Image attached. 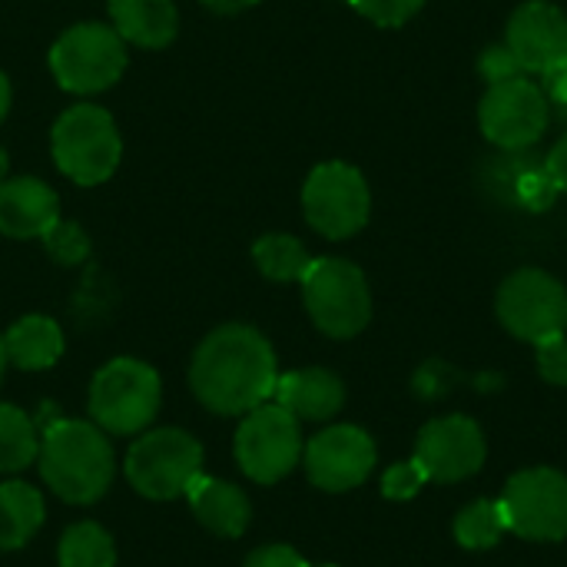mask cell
<instances>
[{"instance_id": "1", "label": "cell", "mask_w": 567, "mask_h": 567, "mask_svg": "<svg viewBox=\"0 0 567 567\" xmlns=\"http://www.w3.org/2000/svg\"><path fill=\"white\" fill-rule=\"evenodd\" d=\"M276 382L279 365L269 339L239 322L213 329L189 362L193 395L216 415H246L259 409L272 399Z\"/></svg>"}, {"instance_id": "2", "label": "cell", "mask_w": 567, "mask_h": 567, "mask_svg": "<svg viewBox=\"0 0 567 567\" xmlns=\"http://www.w3.org/2000/svg\"><path fill=\"white\" fill-rule=\"evenodd\" d=\"M37 465L47 488L66 505L100 502L116 478V455L106 432L80 419H60L43 429Z\"/></svg>"}, {"instance_id": "3", "label": "cell", "mask_w": 567, "mask_h": 567, "mask_svg": "<svg viewBox=\"0 0 567 567\" xmlns=\"http://www.w3.org/2000/svg\"><path fill=\"white\" fill-rule=\"evenodd\" d=\"M163 402L159 372L140 359H113L90 382V419L106 435H140Z\"/></svg>"}, {"instance_id": "4", "label": "cell", "mask_w": 567, "mask_h": 567, "mask_svg": "<svg viewBox=\"0 0 567 567\" xmlns=\"http://www.w3.org/2000/svg\"><path fill=\"white\" fill-rule=\"evenodd\" d=\"M123 475L150 502H173L203 475V445L183 429H150L130 445Z\"/></svg>"}, {"instance_id": "5", "label": "cell", "mask_w": 567, "mask_h": 567, "mask_svg": "<svg viewBox=\"0 0 567 567\" xmlns=\"http://www.w3.org/2000/svg\"><path fill=\"white\" fill-rule=\"evenodd\" d=\"M53 159L63 176H70L80 186H96L113 176L120 166V133L113 116L103 106L80 103L70 106L56 123H53Z\"/></svg>"}, {"instance_id": "6", "label": "cell", "mask_w": 567, "mask_h": 567, "mask_svg": "<svg viewBox=\"0 0 567 567\" xmlns=\"http://www.w3.org/2000/svg\"><path fill=\"white\" fill-rule=\"evenodd\" d=\"M309 319L329 339H352L372 319V292L359 266L349 259H312L302 279Z\"/></svg>"}, {"instance_id": "7", "label": "cell", "mask_w": 567, "mask_h": 567, "mask_svg": "<svg viewBox=\"0 0 567 567\" xmlns=\"http://www.w3.org/2000/svg\"><path fill=\"white\" fill-rule=\"evenodd\" d=\"M302 429L292 412L279 402H262L259 409L246 412L236 432V462L246 478L256 485H276L302 462Z\"/></svg>"}, {"instance_id": "8", "label": "cell", "mask_w": 567, "mask_h": 567, "mask_svg": "<svg viewBox=\"0 0 567 567\" xmlns=\"http://www.w3.org/2000/svg\"><path fill=\"white\" fill-rule=\"evenodd\" d=\"M50 70L70 93H100L126 70V43L106 23H76L50 50Z\"/></svg>"}, {"instance_id": "9", "label": "cell", "mask_w": 567, "mask_h": 567, "mask_svg": "<svg viewBox=\"0 0 567 567\" xmlns=\"http://www.w3.org/2000/svg\"><path fill=\"white\" fill-rule=\"evenodd\" d=\"M508 532L525 542H565L567 538V475L558 468H525L508 478L502 492Z\"/></svg>"}, {"instance_id": "10", "label": "cell", "mask_w": 567, "mask_h": 567, "mask_svg": "<svg viewBox=\"0 0 567 567\" xmlns=\"http://www.w3.org/2000/svg\"><path fill=\"white\" fill-rule=\"evenodd\" d=\"M498 319L522 342H545L567 332V289L545 269H518L498 289Z\"/></svg>"}, {"instance_id": "11", "label": "cell", "mask_w": 567, "mask_h": 567, "mask_svg": "<svg viewBox=\"0 0 567 567\" xmlns=\"http://www.w3.org/2000/svg\"><path fill=\"white\" fill-rule=\"evenodd\" d=\"M302 209L326 239H349L369 223L372 196L365 176L349 163H322L302 186Z\"/></svg>"}, {"instance_id": "12", "label": "cell", "mask_w": 567, "mask_h": 567, "mask_svg": "<svg viewBox=\"0 0 567 567\" xmlns=\"http://www.w3.org/2000/svg\"><path fill=\"white\" fill-rule=\"evenodd\" d=\"M482 133L505 150H522L542 140L548 126V100L538 83L525 73L512 80L488 83V93L478 106Z\"/></svg>"}, {"instance_id": "13", "label": "cell", "mask_w": 567, "mask_h": 567, "mask_svg": "<svg viewBox=\"0 0 567 567\" xmlns=\"http://www.w3.org/2000/svg\"><path fill=\"white\" fill-rule=\"evenodd\" d=\"M302 465L309 482L319 492H352L359 488L375 468V442L359 425H332L322 429L302 449Z\"/></svg>"}, {"instance_id": "14", "label": "cell", "mask_w": 567, "mask_h": 567, "mask_svg": "<svg viewBox=\"0 0 567 567\" xmlns=\"http://www.w3.org/2000/svg\"><path fill=\"white\" fill-rule=\"evenodd\" d=\"M488 455L485 432L475 419L465 415H445L432 419L415 442V462L429 475V482L455 485L482 472Z\"/></svg>"}, {"instance_id": "15", "label": "cell", "mask_w": 567, "mask_h": 567, "mask_svg": "<svg viewBox=\"0 0 567 567\" xmlns=\"http://www.w3.org/2000/svg\"><path fill=\"white\" fill-rule=\"evenodd\" d=\"M508 53L522 73L561 76L567 73V17L561 7L548 0L522 3L508 20L505 37Z\"/></svg>"}, {"instance_id": "16", "label": "cell", "mask_w": 567, "mask_h": 567, "mask_svg": "<svg viewBox=\"0 0 567 567\" xmlns=\"http://www.w3.org/2000/svg\"><path fill=\"white\" fill-rule=\"evenodd\" d=\"M60 219L56 193L33 179H3L0 183V233L10 239H40Z\"/></svg>"}, {"instance_id": "17", "label": "cell", "mask_w": 567, "mask_h": 567, "mask_svg": "<svg viewBox=\"0 0 567 567\" xmlns=\"http://www.w3.org/2000/svg\"><path fill=\"white\" fill-rule=\"evenodd\" d=\"M186 502L196 515V522L213 532L216 538H243L249 522H252V502L249 495L233 485V482H223V478H209V475H199L189 492H186Z\"/></svg>"}, {"instance_id": "18", "label": "cell", "mask_w": 567, "mask_h": 567, "mask_svg": "<svg viewBox=\"0 0 567 567\" xmlns=\"http://www.w3.org/2000/svg\"><path fill=\"white\" fill-rule=\"evenodd\" d=\"M272 395L299 422H329L346 405V385L329 369H299V372L279 375Z\"/></svg>"}, {"instance_id": "19", "label": "cell", "mask_w": 567, "mask_h": 567, "mask_svg": "<svg viewBox=\"0 0 567 567\" xmlns=\"http://www.w3.org/2000/svg\"><path fill=\"white\" fill-rule=\"evenodd\" d=\"M110 17L123 40L150 50L173 43L179 27L173 0H110Z\"/></svg>"}, {"instance_id": "20", "label": "cell", "mask_w": 567, "mask_h": 567, "mask_svg": "<svg viewBox=\"0 0 567 567\" xmlns=\"http://www.w3.org/2000/svg\"><path fill=\"white\" fill-rule=\"evenodd\" d=\"M7 362L23 372H43L60 362L63 355V332L47 316H27L17 319L3 336Z\"/></svg>"}, {"instance_id": "21", "label": "cell", "mask_w": 567, "mask_h": 567, "mask_svg": "<svg viewBox=\"0 0 567 567\" xmlns=\"http://www.w3.org/2000/svg\"><path fill=\"white\" fill-rule=\"evenodd\" d=\"M43 495L27 482H0V551L27 548L43 528Z\"/></svg>"}, {"instance_id": "22", "label": "cell", "mask_w": 567, "mask_h": 567, "mask_svg": "<svg viewBox=\"0 0 567 567\" xmlns=\"http://www.w3.org/2000/svg\"><path fill=\"white\" fill-rule=\"evenodd\" d=\"M40 455V432L33 419L10 405L0 402V475H20L30 468Z\"/></svg>"}, {"instance_id": "23", "label": "cell", "mask_w": 567, "mask_h": 567, "mask_svg": "<svg viewBox=\"0 0 567 567\" xmlns=\"http://www.w3.org/2000/svg\"><path fill=\"white\" fill-rule=\"evenodd\" d=\"M60 567H116V545L110 532L96 522H76L60 535L56 545Z\"/></svg>"}, {"instance_id": "24", "label": "cell", "mask_w": 567, "mask_h": 567, "mask_svg": "<svg viewBox=\"0 0 567 567\" xmlns=\"http://www.w3.org/2000/svg\"><path fill=\"white\" fill-rule=\"evenodd\" d=\"M252 259L259 266V272L272 282H302L309 266H312V256L309 249L286 236V233H272V236H262L256 246H252Z\"/></svg>"}, {"instance_id": "25", "label": "cell", "mask_w": 567, "mask_h": 567, "mask_svg": "<svg viewBox=\"0 0 567 567\" xmlns=\"http://www.w3.org/2000/svg\"><path fill=\"white\" fill-rule=\"evenodd\" d=\"M508 535V518L502 502H472L455 518V542L468 551H488Z\"/></svg>"}, {"instance_id": "26", "label": "cell", "mask_w": 567, "mask_h": 567, "mask_svg": "<svg viewBox=\"0 0 567 567\" xmlns=\"http://www.w3.org/2000/svg\"><path fill=\"white\" fill-rule=\"evenodd\" d=\"M40 239H43L47 252H50L56 262H63V266H76V262H83V259L90 256V239H86V233H83L80 226H73V223L56 219Z\"/></svg>"}, {"instance_id": "27", "label": "cell", "mask_w": 567, "mask_h": 567, "mask_svg": "<svg viewBox=\"0 0 567 567\" xmlns=\"http://www.w3.org/2000/svg\"><path fill=\"white\" fill-rule=\"evenodd\" d=\"M425 482H429V475L422 472V465L415 458L412 462H399V465H392L382 475V495L392 498V502H409V498H415L425 488Z\"/></svg>"}, {"instance_id": "28", "label": "cell", "mask_w": 567, "mask_h": 567, "mask_svg": "<svg viewBox=\"0 0 567 567\" xmlns=\"http://www.w3.org/2000/svg\"><path fill=\"white\" fill-rule=\"evenodd\" d=\"M349 3L379 27H402L422 10L425 0H349Z\"/></svg>"}, {"instance_id": "29", "label": "cell", "mask_w": 567, "mask_h": 567, "mask_svg": "<svg viewBox=\"0 0 567 567\" xmlns=\"http://www.w3.org/2000/svg\"><path fill=\"white\" fill-rule=\"evenodd\" d=\"M535 349H538V375L551 385H567V332L538 342Z\"/></svg>"}, {"instance_id": "30", "label": "cell", "mask_w": 567, "mask_h": 567, "mask_svg": "<svg viewBox=\"0 0 567 567\" xmlns=\"http://www.w3.org/2000/svg\"><path fill=\"white\" fill-rule=\"evenodd\" d=\"M243 567H309V561L289 545H262L246 558Z\"/></svg>"}, {"instance_id": "31", "label": "cell", "mask_w": 567, "mask_h": 567, "mask_svg": "<svg viewBox=\"0 0 567 567\" xmlns=\"http://www.w3.org/2000/svg\"><path fill=\"white\" fill-rule=\"evenodd\" d=\"M482 73L488 83H498V80H512V76H522L515 56L508 53V47H488L485 56H482Z\"/></svg>"}, {"instance_id": "32", "label": "cell", "mask_w": 567, "mask_h": 567, "mask_svg": "<svg viewBox=\"0 0 567 567\" xmlns=\"http://www.w3.org/2000/svg\"><path fill=\"white\" fill-rule=\"evenodd\" d=\"M548 176H551V183H555L558 189H565L567 193V136H561V140L555 143V150L548 153Z\"/></svg>"}, {"instance_id": "33", "label": "cell", "mask_w": 567, "mask_h": 567, "mask_svg": "<svg viewBox=\"0 0 567 567\" xmlns=\"http://www.w3.org/2000/svg\"><path fill=\"white\" fill-rule=\"evenodd\" d=\"M209 10H216V13H239V10H246V7H252L256 0H203Z\"/></svg>"}, {"instance_id": "34", "label": "cell", "mask_w": 567, "mask_h": 567, "mask_svg": "<svg viewBox=\"0 0 567 567\" xmlns=\"http://www.w3.org/2000/svg\"><path fill=\"white\" fill-rule=\"evenodd\" d=\"M7 110H10V80L0 70V120L7 116Z\"/></svg>"}, {"instance_id": "35", "label": "cell", "mask_w": 567, "mask_h": 567, "mask_svg": "<svg viewBox=\"0 0 567 567\" xmlns=\"http://www.w3.org/2000/svg\"><path fill=\"white\" fill-rule=\"evenodd\" d=\"M3 372H7V349H3V336H0V382H3Z\"/></svg>"}, {"instance_id": "36", "label": "cell", "mask_w": 567, "mask_h": 567, "mask_svg": "<svg viewBox=\"0 0 567 567\" xmlns=\"http://www.w3.org/2000/svg\"><path fill=\"white\" fill-rule=\"evenodd\" d=\"M3 176H7V153H3V146H0V183H3Z\"/></svg>"}]
</instances>
